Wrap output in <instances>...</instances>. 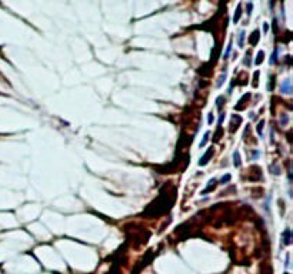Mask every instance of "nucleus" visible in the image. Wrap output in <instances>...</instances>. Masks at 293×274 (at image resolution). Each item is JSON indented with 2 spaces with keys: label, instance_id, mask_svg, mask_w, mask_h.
<instances>
[{
  "label": "nucleus",
  "instance_id": "1",
  "mask_svg": "<svg viewBox=\"0 0 293 274\" xmlns=\"http://www.w3.org/2000/svg\"><path fill=\"white\" fill-rule=\"evenodd\" d=\"M280 91L282 93H286V94H289L290 91H292V87H290V80L288 78V80H285L283 83H282V86H280Z\"/></svg>",
  "mask_w": 293,
  "mask_h": 274
},
{
  "label": "nucleus",
  "instance_id": "2",
  "mask_svg": "<svg viewBox=\"0 0 293 274\" xmlns=\"http://www.w3.org/2000/svg\"><path fill=\"white\" fill-rule=\"evenodd\" d=\"M212 154H213V149H209V150H208V152L205 153V156L200 158V161H199V166H206Z\"/></svg>",
  "mask_w": 293,
  "mask_h": 274
},
{
  "label": "nucleus",
  "instance_id": "3",
  "mask_svg": "<svg viewBox=\"0 0 293 274\" xmlns=\"http://www.w3.org/2000/svg\"><path fill=\"white\" fill-rule=\"evenodd\" d=\"M292 241H290V229H286L283 231V244L285 246H289Z\"/></svg>",
  "mask_w": 293,
  "mask_h": 274
},
{
  "label": "nucleus",
  "instance_id": "4",
  "mask_svg": "<svg viewBox=\"0 0 293 274\" xmlns=\"http://www.w3.org/2000/svg\"><path fill=\"white\" fill-rule=\"evenodd\" d=\"M259 37H260V33H259V30H254L253 33H252L250 39H249V41H250L252 46H254L256 43H257V40H259Z\"/></svg>",
  "mask_w": 293,
  "mask_h": 274
},
{
  "label": "nucleus",
  "instance_id": "5",
  "mask_svg": "<svg viewBox=\"0 0 293 274\" xmlns=\"http://www.w3.org/2000/svg\"><path fill=\"white\" fill-rule=\"evenodd\" d=\"M209 183H210V184L208 186V189H206V190L203 191V194H206V193H209V191H212V190H213V189L216 187V184H217V180H216V179H212V180H210Z\"/></svg>",
  "mask_w": 293,
  "mask_h": 274
},
{
  "label": "nucleus",
  "instance_id": "6",
  "mask_svg": "<svg viewBox=\"0 0 293 274\" xmlns=\"http://www.w3.org/2000/svg\"><path fill=\"white\" fill-rule=\"evenodd\" d=\"M240 16H242V6L239 4V6H237V10H236V13H235V16H233V22L237 23L239 19H240Z\"/></svg>",
  "mask_w": 293,
  "mask_h": 274
},
{
  "label": "nucleus",
  "instance_id": "7",
  "mask_svg": "<svg viewBox=\"0 0 293 274\" xmlns=\"http://www.w3.org/2000/svg\"><path fill=\"white\" fill-rule=\"evenodd\" d=\"M263 57H265V53L263 51H259L257 54H256V59H254V63L259 66V64H262L263 63Z\"/></svg>",
  "mask_w": 293,
  "mask_h": 274
},
{
  "label": "nucleus",
  "instance_id": "8",
  "mask_svg": "<svg viewBox=\"0 0 293 274\" xmlns=\"http://www.w3.org/2000/svg\"><path fill=\"white\" fill-rule=\"evenodd\" d=\"M233 158H235V161H233V163H235V166H236V167H240V164H242V163H240V156H239V152H235V153H233Z\"/></svg>",
  "mask_w": 293,
  "mask_h": 274
},
{
  "label": "nucleus",
  "instance_id": "9",
  "mask_svg": "<svg viewBox=\"0 0 293 274\" xmlns=\"http://www.w3.org/2000/svg\"><path fill=\"white\" fill-rule=\"evenodd\" d=\"M209 136H210V133H209V131H206V133H205V136H203V140H202V141H200V144H199L200 147H205V146H206V143H208V140H209Z\"/></svg>",
  "mask_w": 293,
  "mask_h": 274
},
{
  "label": "nucleus",
  "instance_id": "10",
  "mask_svg": "<svg viewBox=\"0 0 293 274\" xmlns=\"http://www.w3.org/2000/svg\"><path fill=\"white\" fill-rule=\"evenodd\" d=\"M223 100H224V99H223L222 96H220V97H217V100H216V106H217V109H219V110H220V109H222V106H223Z\"/></svg>",
  "mask_w": 293,
  "mask_h": 274
},
{
  "label": "nucleus",
  "instance_id": "11",
  "mask_svg": "<svg viewBox=\"0 0 293 274\" xmlns=\"http://www.w3.org/2000/svg\"><path fill=\"white\" fill-rule=\"evenodd\" d=\"M276 62H277V49L275 50V53H273V56H272V59H270V63H272V64H275Z\"/></svg>",
  "mask_w": 293,
  "mask_h": 274
},
{
  "label": "nucleus",
  "instance_id": "12",
  "mask_svg": "<svg viewBox=\"0 0 293 274\" xmlns=\"http://www.w3.org/2000/svg\"><path fill=\"white\" fill-rule=\"evenodd\" d=\"M263 124H265V121L262 120V121H260V123L257 124V127H256V129H257V133H259V136H262V130H263Z\"/></svg>",
  "mask_w": 293,
  "mask_h": 274
},
{
  "label": "nucleus",
  "instance_id": "13",
  "mask_svg": "<svg viewBox=\"0 0 293 274\" xmlns=\"http://www.w3.org/2000/svg\"><path fill=\"white\" fill-rule=\"evenodd\" d=\"M229 181H230V174H226V176H224V177L220 180V183H222V184H227Z\"/></svg>",
  "mask_w": 293,
  "mask_h": 274
},
{
  "label": "nucleus",
  "instance_id": "14",
  "mask_svg": "<svg viewBox=\"0 0 293 274\" xmlns=\"http://www.w3.org/2000/svg\"><path fill=\"white\" fill-rule=\"evenodd\" d=\"M243 40H245V32H240V36H239V46L243 47Z\"/></svg>",
  "mask_w": 293,
  "mask_h": 274
},
{
  "label": "nucleus",
  "instance_id": "15",
  "mask_svg": "<svg viewBox=\"0 0 293 274\" xmlns=\"http://www.w3.org/2000/svg\"><path fill=\"white\" fill-rule=\"evenodd\" d=\"M223 78H226V72H224V74H222V77L219 78V81H217V87H220V86H222V83H223Z\"/></svg>",
  "mask_w": 293,
  "mask_h": 274
},
{
  "label": "nucleus",
  "instance_id": "16",
  "mask_svg": "<svg viewBox=\"0 0 293 274\" xmlns=\"http://www.w3.org/2000/svg\"><path fill=\"white\" fill-rule=\"evenodd\" d=\"M230 50H232V43H229V46H227V50H226V53H224V59L229 56V53H230Z\"/></svg>",
  "mask_w": 293,
  "mask_h": 274
},
{
  "label": "nucleus",
  "instance_id": "17",
  "mask_svg": "<svg viewBox=\"0 0 293 274\" xmlns=\"http://www.w3.org/2000/svg\"><path fill=\"white\" fill-rule=\"evenodd\" d=\"M252 7H253V4H252V3H248V6H246V9H248V16L252 13Z\"/></svg>",
  "mask_w": 293,
  "mask_h": 274
},
{
  "label": "nucleus",
  "instance_id": "18",
  "mask_svg": "<svg viewBox=\"0 0 293 274\" xmlns=\"http://www.w3.org/2000/svg\"><path fill=\"white\" fill-rule=\"evenodd\" d=\"M208 123H209V124L213 123V113H209V116H208Z\"/></svg>",
  "mask_w": 293,
  "mask_h": 274
},
{
  "label": "nucleus",
  "instance_id": "19",
  "mask_svg": "<svg viewBox=\"0 0 293 274\" xmlns=\"http://www.w3.org/2000/svg\"><path fill=\"white\" fill-rule=\"evenodd\" d=\"M223 118H224V113H222V114H220V117H219V124H222V123H223Z\"/></svg>",
  "mask_w": 293,
  "mask_h": 274
},
{
  "label": "nucleus",
  "instance_id": "20",
  "mask_svg": "<svg viewBox=\"0 0 293 274\" xmlns=\"http://www.w3.org/2000/svg\"><path fill=\"white\" fill-rule=\"evenodd\" d=\"M263 30H265V32H267V30H269V24H267V23H265V24H263Z\"/></svg>",
  "mask_w": 293,
  "mask_h": 274
}]
</instances>
